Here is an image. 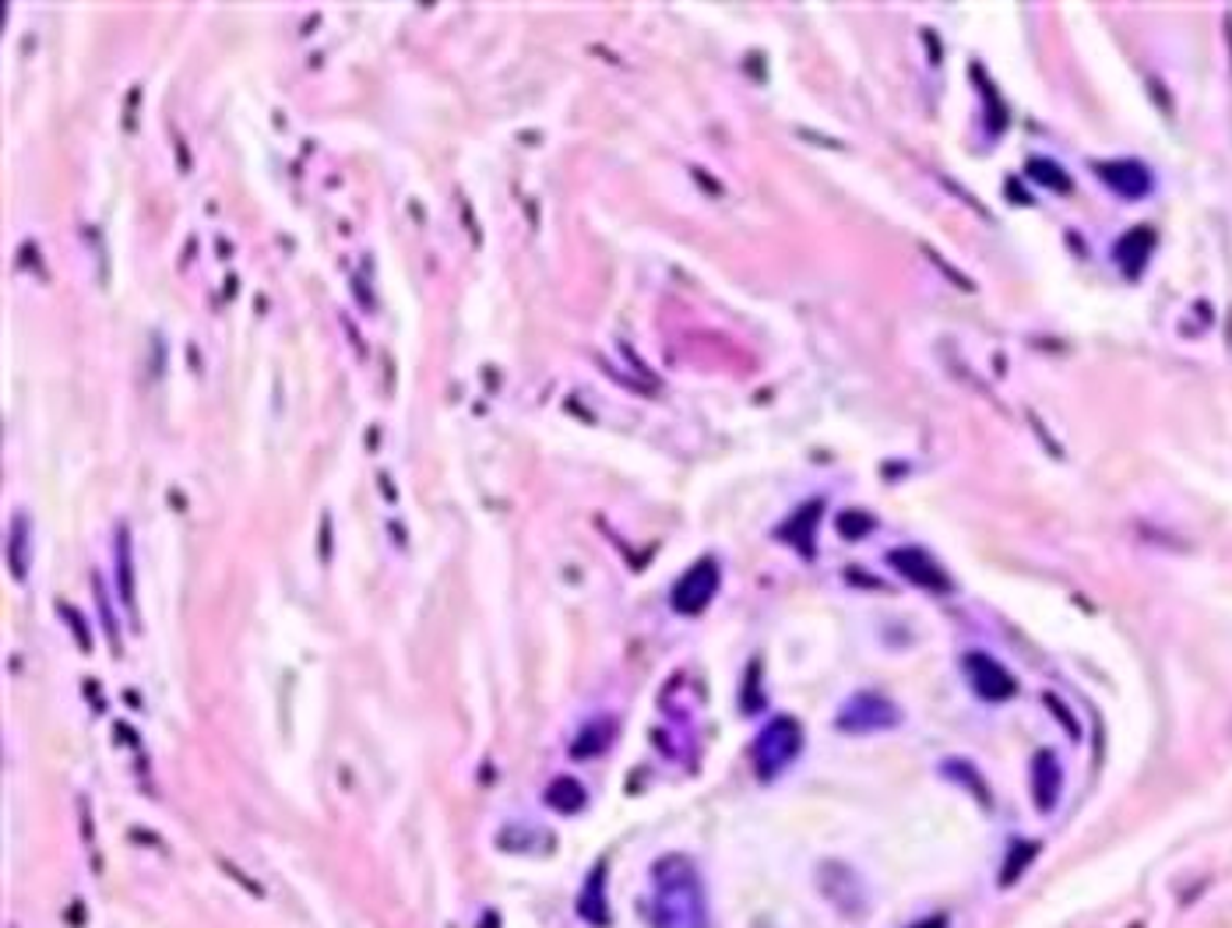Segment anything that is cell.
Segmentation results:
<instances>
[{
  "label": "cell",
  "instance_id": "1",
  "mask_svg": "<svg viewBox=\"0 0 1232 928\" xmlns=\"http://www.w3.org/2000/svg\"><path fill=\"white\" fill-rule=\"evenodd\" d=\"M651 921H656V928H708L701 876L684 855H670L656 865Z\"/></svg>",
  "mask_w": 1232,
  "mask_h": 928
},
{
  "label": "cell",
  "instance_id": "2",
  "mask_svg": "<svg viewBox=\"0 0 1232 928\" xmlns=\"http://www.w3.org/2000/svg\"><path fill=\"white\" fill-rule=\"evenodd\" d=\"M804 750V731L796 717H775L754 742V763L761 777H775Z\"/></svg>",
  "mask_w": 1232,
  "mask_h": 928
},
{
  "label": "cell",
  "instance_id": "3",
  "mask_svg": "<svg viewBox=\"0 0 1232 928\" xmlns=\"http://www.w3.org/2000/svg\"><path fill=\"white\" fill-rule=\"evenodd\" d=\"M898 711L895 703L873 693H856L845 707L838 711V728L853 731V736H867V731H884L898 725Z\"/></svg>",
  "mask_w": 1232,
  "mask_h": 928
},
{
  "label": "cell",
  "instance_id": "4",
  "mask_svg": "<svg viewBox=\"0 0 1232 928\" xmlns=\"http://www.w3.org/2000/svg\"><path fill=\"white\" fill-rule=\"evenodd\" d=\"M715 591H719V566H715V560H701V563H694L690 570L676 580L673 609L684 612V616H697V612L708 609V602L715 598Z\"/></svg>",
  "mask_w": 1232,
  "mask_h": 928
},
{
  "label": "cell",
  "instance_id": "5",
  "mask_svg": "<svg viewBox=\"0 0 1232 928\" xmlns=\"http://www.w3.org/2000/svg\"><path fill=\"white\" fill-rule=\"evenodd\" d=\"M965 676H969L972 690L983 697V700H990V703H1004V700H1011L1018 693L1015 676L997 662V657H990V654H979V651L975 654H965Z\"/></svg>",
  "mask_w": 1232,
  "mask_h": 928
},
{
  "label": "cell",
  "instance_id": "6",
  "mask_svg": "<svg viewBox=\"0 0 1232 928\" xmlns=\"http://www.w3.org/2000/svg\"><path fill=\"white\" fill-rule=\"evenodd\" d=\"M1095 176L1103 179L1109 190H1117L1127 201H1141L1152 190V173L1145 162L1137 159H1117V162H1098Z\"/></svg>",
  "mask_w": 1232,
  "mask_h": 928
},
{
  "label": "cell",
  "instance_id": "7",
  "mask_svg": "<svg viewBox=\"0 0 1232 928\" xmlns=\"http://www.w3.org/2000/svg\"><path fill=\"white\" fill-rule=\"evenodd\" d=\"M891 566H895L905 580H912L916 588H926V591H937V594L951 591V580H947V574L923 549H895L891 552Z\"/></svg>",
  "mask_w": 1232,
  "mask_h": 928
},
{
  "label": "cell",
  "instance_id": "8",
  "mask_svg": "<svg viewBox=\"0 0 1232 928\" xmlns=\"http://www.w3.org/2000/svg\"><path fill=\"white\" fill-rule=\"evenodd\" d=\"M1032 785H1035L1038 810H1053V805H1057V799H1060V788H1063V774H1060L1057 756H1053V753H1038L1035 756Z\"/></svg>",
  "mask_w": 1232,
  "mask_h": 928
},
{
  "label": "cell",
  "instance_id": "9",
  "mask_svg": "<svg viewBox=\"0 0 1232 928\" xmlns=\"http://www.w3.org/2000/svg\"><path fill=\"white\" fill-rule=\"evenodd\" d=\"M1152 247H1155V233H1152V229H1134V233H1127V236L1120 239V247H1117V261H1120L1123 272L1131 275V278L1141 275V267H1145Z\"/></svg>",
  "mask_w": 1232,
  "mask_h": 928
},
{
  "label": "cell",
  "instance_id": "10",
  "mask_svg": "<svg viewBox=\"0 0 1232 928\" xmlns=\"http://www.w3.org/2000/svg\"><path fill=\"white\" fill-rule=\"evenodd\" d=\"M606 873L602 869H596L592 873V879L585 882V890H582V901H577V911H582V918L585 921H592V925H606L610 921V907H606Z\"/></svg>",
  "mask_w": 1232,
  "mask_h": 928
},
{
  "label": "cell",
  "instance_id": "11",
  "mask_svg": "<svg viewBox=\"0 0 1232 928\" xmlns=\"http://www.w3.org/2000/svg\"><path fill=\"white\" fill-rule=\"evenodd\" d=\"M1035 855H1038V844H1035V841H1018V844L1011 848V855H1007V862H1004L1000 887H1015V882H1018L1021 876H1025L1029 865L1035 862Z\"/></svg>",
  "mask_w": 1232,
  "mask_h": 928
},
{
  "label": "cell",
  "instance_id": "12",
  "mask_svg": "<svg viewBox=\"0 0 1232 928\" xmlns=\"http://www.w3.org/2000/svg\"><path fill=\"white\" fill-rule=\"evenodd\" d=\"M546 802L557 805L560 813H577L585 805V788L577 785V781H568V777H563V781H557L553 788H549Z\"/></svg>",
  "mask_w": 1232,
  "mask_h": 928
},
{
  "label": "cell",
  "instance_id": "13",
  "mask_svg": "<svg viewBox=\"0 0 1232 928\" xmlns=\"http://www.w3.org/2000/svg\"><path fill=\"white\" fill-rule=\"evenodd\" d=\"M1032 176H1035V179H1046V184H1053V187H1063V190L1071 187V184H1067V179L1057 173V166H1053V162H1032Z\"/></svg>",
  "mask_w": 1232,
  "mask_h": 928
},
{
  "label": "cell",
  "instance_id": "14",
  "mask_svg": "<svg viewBox=\"0 0 1232 928\" xmlns=\"http://www.w3.org/2000/svg\"><path fill=\"white\" fill-rule=\"evenodd\" d=\"M842 531L849 535V538H863V531L870 528V517H859V514H845L842 521Z\"/></svg>",
  "mask_w": 1232,
  "mask_h": 928
},
{
  "label": "cell",
  "instance_id": "15",
  "mask_svg": "<svg viewBox=\"0 0 1232 928\" xmlns=\"http://www.w3.org/2000/svg\"><path fill=\"white\" fill-rule=\"evenodd\" d=\"M912 928H947V918H941V915H937V918H926V921H916Z\"/></svg>",
  "mask_w": 1232,
  "mask_h": 928
}]
</instances>
